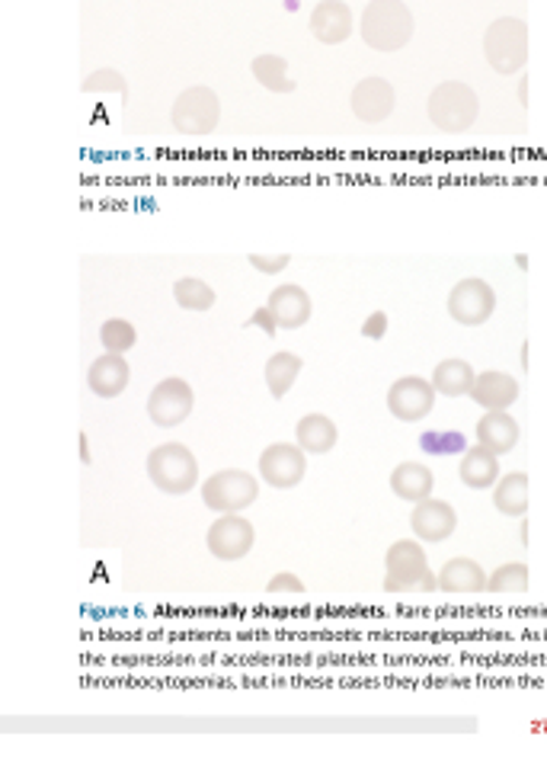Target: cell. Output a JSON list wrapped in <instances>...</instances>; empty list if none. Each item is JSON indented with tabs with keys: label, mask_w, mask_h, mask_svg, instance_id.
I'll use <instances>...</instances> for the list:
<instances>
[{
	"label": "cell",
	"mask_w": 547,
	"mask_h": 769,
	"mask_svg": "<svg viewBox=\"0 0 547 769\" xmlns=\"http://www.w3.org/2000/svg\"><path fill=\"white\" fill-rule=\"evenodd\" d=\"M99 343H103V350H109V353H128V350L138 343V334H135V328H132L128 321L113 318V321H106V324L99 328Z\"/></svg>",
	"instance_id": "obj_31"
},
{
	"label": "cell",
	"mask_w": 547,
	"mask_h": 769,
	"mask_svg": "<svg viewBox=\"0 0 547 769\" xmlns=\"http://www.w3.org/2000/svg\"><path fill=\"white\" fill-rule=\"evenodd\" d=\"M253 542H256L253 523L241 513H221L206 532V545L218 561H241L243 554H250Z\"/></svg>",
	"instance_id": "obj_11"
},
{
	"label": "cell",
	"mask_w": 547,
	"mask_h": 769,
	"mask_svg": "<svg viewBox=\"0 0 547 769\" xmlns=\"http://www.w3.org/2000/svg\"><path fill=\"white\" fill-rule=\"evenodd\" d=\"M270 311L278 321V331H298L311 321V295L295 282H282L270 292Z\"/></svg>",
	"instance_id": "obj_16"
},
{
	"label": "cell",
	"mask_w": 547,
	"mask_h": 769,
	"mask_svg": "<svg viewBox=\"0 0 547 769\" xmlns=\"http://www.w3.org/2000/svg\"><path fill=\"white\" fill-rule=\"evenodd\" d=\"M385 590L388 593H413V590H439V578L429 571L423 545L417 539H400L385 554Z\"/></svg>",
	"instance_id": "obj_5"
},
{
	"label": "cell",
	"mask_w": 547,
	"mask_h": 769,
	"mask_svg": "<svg viewBox=\"0 0 547 769\" xmlns=\"http://www.w3.org/2000/svg\"><path fill=\"white\" fill-rule=\"evenodd\" d=\"M173 299L186 311H209L214 308V289L199 277H182L173 282Z\"/></svg>",
	"instance_id": "obj_28"
},
{
	"label": "cell",
	"mask_w": 547,
	"mask_h": 769,
	"mask_svg": "<svg viewBox=\"0 0 547 769\" xmlns=\"http://www.w3.org/2000/svg\"><path fill=\"white\" fill-rule=\"evenodd\" d=\"M457 475L461 481L471 488V491H484V488H493L499 481V456L486 446H467L461 453V465H457Z\"/></svg>",
	"instance_id": "obj_19"
},
{
	"label": "cell",
	"mask_w": 547,
	"mask_h": 769,
	"mask_svg": "<svg viewBox=\"0 0 547 769\" xmlns=\"http://www.w3.org/2000/svg\"><path fill=\"white\" fill-rule=\"evenodd\" d=\"M87 93H128V81L122 77V71H116V67H99V71H93L91 77L81 84Z\"/></svg>",
	"instance_id": "obj_32"
},
{
	"label": "cell",
	"mask_w": 547,
	"mask_h": 769,
	"mask_svg": "<svg viewBox=\"0 0 547 769\" xmlns=\"http://www.w3.org/2000/svg\"><path fill=\"white\" fill-rule=\"evenodd\" d=\"M148 478H151L157 491L180 497V493H189L199 485V459L182 443L154 446L151 456H148Z\"/></svg>",
	"instance_id": "obj_4"
},
{
	"label": "cell",
	"mask_w": 547,
	"mask_h": 769,
	"mask_svg": "<svg viewBox=\"0 0 547 769\" xmlns=\"http://www.w3.org/2000/svg\"><path fill=\"white\" fill-rule=\"evenodd\" d=\"M170 123L186 138H206V135H212L218 123H221V96L212 87H206V84L186 87L173 100Z\"/></svg>",
	"instance_id": "obj_6"
},
{
	"label": "cell",
	"mask_w": 547,
	"mask_h": 769,
	"mask_svg": "<svg viewBox=\"0 0 547 769\" xmlns=\"http://www.w3.org/2000/svg\"><path fill=\"white\" fill-rule=\"evenodd\" d=\"M260 497V481L243 468H224L202 481V500L212 513H243Z\"/></svg>",
	"instance_id": "obj_7"
},
{
	"label": "cell",
	"mask_w": 547,
	"mask_h": 769,
	"mask_svg": "<svg viewBox=\"0 0 547 769\" xmlns=\"http://www.w3.org/2000/svg\"><path fill=\"white\" fill-rule=\"evenodd\" d=\"M359 32L371 52H400L413 39V13L403 0H368Z\"/></svg>",
	"instance_id": "obj_1"
},
{
	"label": "cell",
	"mask_w": 547,
	"mask_h": 769,
	"mask_svg": "<svg viewBox=\"0 0 547 769\" xmlns=\"http://www.w3.org/2000/svg\"><path fill=\"white\" fill-rule=\"evenodd\" d=\"M429 123L445 135H464L481 116V96L464 81H445L425 100Z\"/></svg>",
	"instance_id": "obj_2"
},
{
	"label": "cell",
	"mask_w": 547,
	"mask_h": 769,
	"mask_svg": "<svg viewBox=\"0 0 547 769\" xmlns=\"http://www.w3.org/2000/svg\"><path fill=\"white\" fill-rule=\"evenodd\" d=\"M474 378H477V372L471 370L467 360H445V363H439L435 372H432V385H435V392L445 395V398L471 395Z\"/></svg>",
	"instance_id": "obj_26"
},
{
	"label": "cell",
	"mask_w": 547,
	"mask_h": 769,
	"mask_svg": "<svg viewBox=\"0 0 547 769\" xmlns=\"http://www.w3.org/2000/svg\"><path fill=\"white\" fill-rule=\"evenodd\" d=\"M477 443L493 449L496 456L513 453L518 443V424L513 414L506 411H486L484 417L477 420Z\"/></svg>",
	"instance_id": "obj_20"
},
{
	"label": "cell",
	"mask_w": 547,
	"mask_h": 769,
	"mask_svg": "<svg viewBox=\"0 0 547 769\" xmlns=\"http://www.w3.org/2000/svg\"><path fill=\"white\" fill-rule=\"evenodd\" d=\"M192 407H196V395H192L189 382L180 378V375H170V378L157 382L151 398H148V414H151L154 424L164 427V430L180 427L182 420L192 414Z\"/></svg>",
	"instance_id": "obj_9"
},
{
	"label": "cell",
	"mask_w": 547,
	"mask_h": 769,
	"mask_svg": "<svg viewBox=\"0 0 547 769\" xmlns=\"http://www.w3.org/2000/svg\"><path fill=\"white\" fill-rule=\"evenodd\" d=\"M128 382H132V370L122 360V353L106 350L103 356L93 360L91 370H87V385H91L96 398H119L122 392L128 388Z\"/></svg>",
	"instance_id": "obj_17"
},
{
	"label": "cell",
	"mask_w": 547,
	"mask_h": 769,
	"mask_svg": "<svg viewBox=\"0 0 547 769\" xmlns=\"http://www.w3.org/2000/svg\"><path fill=\"white\" fill-rule=\"evenodd\" d=\"M493 311H496V292L484 279H461L449 292V314L464 328H481L490 321Z\"/></svg>",
	"instance_id": "obj_10"
},
{
	"label": "cell",
	"mask_w": 547,
	"mask_h": 769,
	"mask_svg": "<svg viewBox=\"0 0 547 769\" xmlns=\"http://www.w3.org/2000/svg\"><path fill=\"white\" fill-rule=\"evenodd\" d=\"M471 401L484 411H509L518 401V382L509 372L486 370L471 385Z\"/></svg>",
	"instance_id": "obj_18"
},
{
	"label": "cell",
	"mask_w": 547,
	"mask_h": 769,
	"mask_svg": "<svg viewBox=\"0 0 547 769\" xmlns=\"http://www.w3.org/2000/svg\"><path fill=\"white\" fill-rule=\"evenodd\" d=\"M493 507L506 517H522L528 510V475L509 471L493 485Z\"/></svg>",
	"instance_id": "obj_25"
},
{
	"label": "cell",
	"mask_w": 547,
	"mask_h": 769,
	"mask_svg": "<svg viewBox=\"0 0 547 769\" xmlns=\"http://www.w3.org/2000/svg\"><path fill=\"white\" fill-rule=\"evenodd\" d=\"M307 471V453L298 443H273L260 453V478L275 491L298 488Z\"/></svg>",
	"instance_id": "obj_8"
},
{
	"label": "cell",
	"mask_w": 547,
	"mask_h": 769,
	"mask_svg": "<svg viewBox=\"0 0 547 769\" xmlns=\"http://www.w3.org/2000/svg\"><path fill=\"white\" fill-rule=\"evenodd\" d=\"M246 328H260L266 337H275L278 334V321H275V314L270 311V305L256 308L253 314H250V321H246Z\"/></svg>",
	"instance_id": "obj_34"
},
{
	"label": "cell",
	"mask_w": 547,
	"mask_h": 769,
	"mask_svg": "<svg viewBox=\"0 0 547 769\" xmlns=\"http://www.w3.org/2000/svg\"><path fill=\"white\" fill-rule=\"evenodd\" d=\"M525 590H528V564L522 561H509L486 578V593H525Z\"/></svg>",
	"instance_id": "obj_29"
},
{
	"label": "cell",
	"mask_w": 547,
	"mask_h": 769,
	"mask_svg": "<svg viewBox=\"0 0 547 769\" xmlns=\"http://www.w3.org/2000/svg\"><path fill=\"white\" fill-rule=\"evenodd\" d=\"M385 334H388V314L385 311H371L362 321V337L381 340Z\"/></svg>",
	"instance_id": "obj_36"
},
{
	"label": "cell",
	"mask_w": 547,
	"mask_h": 769,
	"mask_svg": "<svg viewBox=\"0 0 547 769\" xmlns=\"http://www.w3.org/2000/svg\"><path fill=\"white\" fill-rule=\"evenodd\" d=\"M81 461L91 465V446H87V433H81Z\"/></svg>",
	"instance_id": "obj_37"
},
{
	"label": "cell",
	"mask_w": 547,
	"mask_h": 769,
	"mask_svg": "<svg viewBox=\"0 0 547 769\" xmlns=\"http://www.w3.org/2000/svg\"><path fill=\"white\" fill-rule=\"evenodd\" d=\"M250 71H253V77H256V84L260 87H266V91L273 93H295V77H292V71H288V62L282 59V55H256L253 59V64H250Z\"/></svg>",
	"instance_id": "obj_27"
},
{
	"label": "cell",
	"mask_w": 547,
	"mask_h": 769,
	"mask_svg": "<svg viewBox=\"0 0 547 769\" xmlns=\"http://www.w3.org/2000/svg\"><path fill=\"white\" fill-rule=\"evenodd\" d=\"M432 488H435V478H432L429 465H423V461H400L391 471V491L400 500L420 503L425 497H432Z\"/></svg>",
	"instance_id": "obj_22"
},
{
	"label": "cell",
	"mask_w": 547,
	"mask_h": 769,
	"mask_svg": "<svg viewBox=\"0 0 547 769\" xmlns=\"http://www.w3.org/2000/svg\"><path fill=\"white\" fill-rule=\"evenodd\" d=\"M467 449V436L457 430H425L420 436V453L425 456H461Z\"/></svg>",
	"instance_id": "obj_30"
},
{
	"label": "cell",
	"mask_w": 547,
	"mask_h": 769,
	"mask_svg": "<svg viewBox=\"0 0 547 769\" xmlns=\"http://www.w3.org/2000/svg\"><path fill=\"white\" fill-rule=\"evenodd\" d=\"M435 385L425 382L423 375H403L388 388V411L403 424H417L429 417L432 404H435Z\"/></svg>",
	"instance_id": "obj_12"
},
{
	"label": "cell",
	"mask_w": 547,
	"mask_h": 769,
	"mask_svg": "<svg viewBox=\"0 0 547 769\" xmlns=\"http://www.w3.org/2000/svg\"><path fill=\"white\" fill-rule=\"evenodd\" d=\"M410 526L417 532V539L423 542H445L457 526L455 507L449 500H435V497H425L413 507L410 513Z\"/></svg>",
	"instance_id": "obj_15"
},
{
	"label": "cell",
	"mask_w": 547,
	"mask_h": 769,
	"mask_svg": "<svg viewBox=\"0 0 547 769\" xmlns=\"http://www.w3.org/2000/svg\"><path fill=\"white\" fill-rule=\"evenodd\" d=\"M288 263H292V257H288V253H273V257H266V253H250V267H253V270H260V273H266V277L282 273Z\"/></svg>",
	"instance_id": "obj_33"
},
{
	"label": "cell",
	"mask_w": 547,
	"mask_h": 769,
	"mask_svg": "<svg viewBox=\"0 0 547 769\" xmlns=\"http://www.w3.org/2000/svg\"><path fill=\"white\" fill-rule=\"evenodd\" d=\"M302 366L304 360L298 353H292V350H278V353H273V356L266 360V370H263L270 395H273V398H285V395L292 392V385L298 382Z\"/></svg>",
	"instance_id": "obj_24"
},
{
	"label": "cell",
	"mask_w": 547,
	"mask_h": 769,
	"mask_svg": "<svg viewBox=\"0 0 547 769\" xmlns=\"http://www.w3.org/2000/svg\"><path fill=\"white\" fill-rule=\"evenodd\" d=\"M336 439H339V430H336V424L327 414H307V417L298 420V427H295V443L302 446L304 453H311V456L330 453L336 446Z\"/></svg>",
	"instance_id": "obj_23"
},
{
	"label": "cell",
	"mask_w": 547,
	"mask_h": 769,
	"mask_svg": "<svg viewBox=\"0 0 547 769\" xmlns=\"http://www.w3.org/2000/svg\"><path fill=\"white\" fill-rule=\"evenodd\" d=\"M439 590L442 593H484L486 571L474 558H452L439 571Z\"/></svg>",
	"instance_id": "obj_21"
},
{
	"label": "cell",
	"mask_w": 547,
	"mask_h": 769,
	"mask_svg": "<svg viewBox=\"0 0 547 769\" xmlns=\"http://www.w3.org/2000/svg\"><path fill=\"white\" fill-rule=\"evenodd\" d=\"M484 55L486 64L503 77H513L518 71H525V64H528V23L518 17L493 20L484 32Z\"/></svg>",
	"instance_id": "obj_3"
},
{
	"label": "cell",
	"mask_w": 547,
	"mask_h": 769,
	"mask_svg": "<svg viewBox=\"0 0 547 769\" xmlns=\"http://www.w3.org/2000/svg\"><path fill=\"white\" fill-rule=\"evenodd\" d=\"M349 106L356 113V119L365 125H378L385 123L397 106V91L391 81L385 77H362L356 87H353V96H349Z\"/></svg>",
	"instance_id": "obj_13"
},
{
	"label": "cell",
	"mask_w": 547,
	"mask_h": 769,
	"mask_svg": "<svg viewBox=\"0 0 547 769\" xmlns=\"http://www.w3.org/2000/svg\"><path fill=\"white\" fill-rule=\"evenodd\" d=\"M266 593H304V584L302 578H295L292 571H278L266 584Z\"/></svg>",
	"instance_id": "obj_35"
},
{
	"label": "cell",
	"mask_w": 547,
	"mask_h": 769,
	"mask_svg": "<svg viewBox=\"0 0 547 769\" xmlns=\"http://www.w3.org/2000/svg\"><path fill=\"white\" fill-rule=\"evenodd\" d=\"M311 35L324 45H339L356 30V17L346 0H320L307 17Z\"/></svg>",
	"instance_id": "obj_14"
}]
</instances>
